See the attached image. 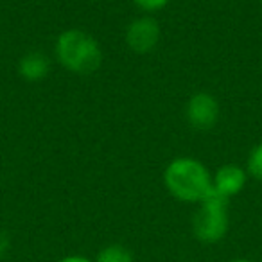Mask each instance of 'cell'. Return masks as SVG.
<instances>
[{
    "label": "cell",
    "mask_w": 262,
    "mask_h": 262,
    "mask_svg": "<svg viewBox=\"0 0 262 262\" xmlns=\"http://www.w3.org/2000/svg\"><path fill=\"white\" fill-rule=\"evenodd\" d=\"M167 192L182 203L200 205L212 192V174L203 162L190 157H178L164 171Z\"/></svg>",
    "instance_id": "obj_1"
},
{
    "label": "cell",
    "mask_w": 262,
    "mask_h": 262,
    "mask_svg": "<svg viewBox=\"0 0 262 262\" xmlns=\"http://www.w3.org/2000/svg\"><path fill=\"white\" fill-rule=\"evenodd\" d=\"M54 56L63 69L77 76L94 74L102 65V49L92 34L81 29H67L56 38Z\"/></svg>",
    "instance_id": "obj_2"
},
{
    "label": "cell",
    "mask_w": 262,
    "mask_h": 262,
    "mask_svg": "<svg viewBox=\"0 0 262 262\" xmlns=\"http://www.w3.org/2000/svg\"><path fill=\"white\" fill-rule=\"evenodd\" d=\"M228 203L230 200L212 192L207 200L198 205L192 219V232L200 243L215 244L226 237L230 228Z\"/></svg>",
    "instance_id": "obj_3"
},
{
    "label": "cell",
    "mask_w": 262,
    "mask_h": 262,
    "mask_svg": "<svg viewBox=\"0 0 262 262\" xmlns=\"http://www.w3.org/2000/svg\"><path fill=\"white\" fill-rule=\"evenodd\" d=\"M160 24L149 15H142L129 22V26L126 27V34H124L126 45L135 54H149L160 43Z\"/></svg>",
    "instance_id": "obj_4"
},
{
    "label": "cell",
    "mask_w": 262,
    "mask_h": 262,
    "mask_svg": "<svg viewBox=\"0 0 262 262\" xmlns=\"http://www.w3.org/2000/svg\"><path fill=\"white\" fill-rule=\"evenodd\" d=\"M219 108L217 99L208 92H196L190 95L185 106V117L189 124L198 131H208L215 126L219 120Z\"/></svg>",
    "instance_id": "obj_5"
},
{
    "label": "cell",
    "mask_w": 262,
    "mask_h": 262,
    "mask_svg": "<svg viewBox=\"0 0 262 262\" xmlns=\"http://www.w3.org/2000/svg\"><path fill=\"white\" fill-rule=\"evenodd\" d=\"M248 172L237 164H225L212 174V189L217 196L232 200L246 187Z\"/></svg>",
    "instance_id": "obj_6"
},
{
    "label": "cell",
    "mask_w": 262,
    "mask_h": 262,
    "mask_svg": "<svg viewBox=\"0 0 262 262\" xmlns=\"http://www.w3.org/2000/svg\"><path fill=\"white\" fill-rule=\"evenodd\" d=\"M49 70H51V61L40 51L26 52L18 61V74L27 83H38L45 79L49 76Z\"/></svg>",
    "instance_id": "obj_7"
},
{
    "label": "cell",
    "mask_w": 262,
    "mask_h": 262,
    "mask_svg": "<svg viewBox=\"0 0 262 262\" xmlns=\"http://www.w3.org/2000/svg\"><path fill=\"white\" fill-rule=\"evenodd\" d=\"M94 260L95 262H135V257H133L129 248H126L124 244L113 243L101 248Z\"/></svg>",
    "instance_id": "obj_8"
},
{
    "label": "cell",
    "mask_w": 262,
    "mask_h": 262,
    "mask_svg": "<svg viewBox=\"0 0 262 262\" xmlns=\"http://www.w3.org/2000/svg\"><path fill=\"white\" fill-rule=\"evenodd\" d=\"M246 172L257 182H262V140L251 147L250 155L246 158Z\"/></svg>",
    "instance_id": "obj_9"
},
{
    "label": "cell",
    "mask_w": 262,
    "mask_h": 262,
    "mask_svg": "<svg viewBox=\"0 0 262 262\" xmlns=\"http://www.w3.org/2000/svg\"><path fill=\"white\" fill-rule=\"evenodd\" d=\"M171 0H133V4L139 9H142L144 13H157L162 11Z\"/></svg>",
    "instance_id": "obj_10"
},
{
    "label": "cell",
    "mask_w": 262,
    "mask_h": 262,
    "mask_svg": "<svg viewBox=\"0 0 262 262\" xmlns=\"http://www.w3.org/2000/svg\"><path fill=\"white\" fill-rule=\"evenodd\" d=\"M58 262H95V260L84 257V255H67V257L59 258Z\"/></svg>",
    "instance_id": "obj_11"
},
{
    "label": "cell",
    "mask_w": 262,
    "mask_h": 262,
    "mask_svg": "<svg viewBox=\"0 0 262 262\" xmlns=\"http://www.w3.org/2000/svg\"><path fill=\"white\" fill-rule=\"evenodd\" d=\"M9 250V237L8 233L0 232V257H4Z\"/></svg>",
    "instance_id": "obj_12"
},
{
    "label": "cell",
    "mask_w": 262,
    "mask_h": 262,
    "mask_svg": "<svg viewBox=\"0 0 262 262\" xmlns=\"http://www.w3.org/2000/svg\"><path fill=\"white\" fill-rule=\"evenodd\" d=\"M228 262H255V260H250V258H233V260H228Z\"/></svg>",
    "instance_id": "obj_13"
},
{
    "label": "cell",
    "mask_w": 262,
    "mask_h": 262,
    "mask_svg": "<svg viewBox=\"0 0 262 262\" xmlns=\"http://www.w3.org/2000/svg\"><path fill=\"white\" fill-rule=\"evenodd\" d=\"M260 9H262V0H260Z\"/></svg>",
    "instance_id": "obj_14"
}]
</instances>
